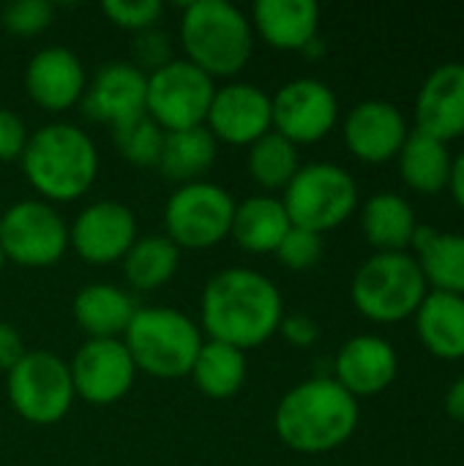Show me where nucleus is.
<instances>
[{
  "label": "nucleus",
  "mask_w": 464,
  "mask_h": 466,
  "mask_svg": "<svg viewBox=\"0 0 464 466\" xmlns=\"http://www.w3.org/2000/svg\"><path fill=\"white\" fill-rule=\"evenodd\" d=\"M284 319L279 287L249 268H227L202 289V328L238 350L268 341Z\"/></svg>",
  "instance_id": "obj_1"
},
{
  "label": "nucleus",
  "mask_w": 464,
  "mask_h": 466,
  "mask_svg": "<svg viewBox=\"0 0 464 466\" xmlns=\"http://www.w3.org/2000/svg\"><path fill=\"white\" fill-rule=\"evenodd\" d=\"M358 399L334 377H314L287 390L276 407V437L298 453L342 448L358 429Z\"/></svg>",
  "instance_id": "obj_2"
},
{
  "label": "nucleus",
  "mask_w": 464,
  "mask_h": 466,
  "mask_svg": "<svg viewBox=\"0 0 464 466\" xmlns=\"http://www.w3.org/2000/svg\"><path fill=\"white\" fill-rule=\"evenodd\" d=\"M30 186L55 202L82 197L98 172L93 139L71 123H46L27 137L19 156Z\"/></svg>",
  "instance_id": "obj_3"
},
{
  "label": "nucleus",
  "mask_w": 464,
  "mask_h": 466,
  "mask_svg": "<svg viewBox=\"0 0 464 466\" xmlns=\"http://www.w3.org/2000/svg\"><path fill=\"white\" fill-rule=\"evenodd\" d=\"M180 41L186 60L211 76L238 74L254 46L252 19L230 0H191L183 5Z\"/></svg>",
  "instance_id": "obj_4"
},
{
  "label": "nucleus",
  "mask_w": 464,
  "mask_h": 466,
  "mask_svg": "<svg viewBox=\"0 0 464 466\" xmlns=\"http://www.w3.org/2000/svg\"><path fill=\"white\" fill-rule=\"evenodd\" d=\"M120 341L137 371L159 380L186 377L202 347L194 319L175 309H137Z\"/></svg>",
  "instance_id": "obj_5"
},
{
  "label": "nucleus",
  "mask_w": 464,
  "mask_h": 466,
  "mask_svg": "<svg viewBox=\"0 0 464 466\" xmlns=\"http://www.w3.org/2000/svg\"><path fill=\"white\" fill-rule=\"evenodd\" d=\"M429 287L410 251L369 257L353 276V303L372 322H402L416 317Z\"/></svg>",
  "instance_id": "obj_6"
},
{
  "label": "nucleus",
  "mask_w": 464,
  "mask_h": 466,
  "mask_svg": "<svg viewBox=\"0 0 464 466\" xmlns=\"http://www.w3.org/2000/svg\"><path fill=\"white\" fill-rule=\"evenodd\" d=\"M282 205L293 227L317 235L345 224L358 205V186L347 169L331 161H314L295 172L287 183Z\"/></svg>",
  "instance_id": "obj_7"
},
{
  "label": "nucleus",
  "mask_w": 464,
  "mask_h": 466,
  "mask_svg": "<svg viewBox=\"0 0 464 466\" xmlns=\"http://www.w3.org/2000/svg\"><path fill=\"white\" fill-rule=\"evenodd\" d=\"M8 399L27 423L52 426L63 420L77 399L68 363L55 352L27 350L8 371Z\"/></svg>",
  "instance_id": "obj_8"
},
{
  "label": "nucleus",
  "mask_w": 464,
  "mask_h": 466,
  "mask_svg": "<svg viewBox=\"0 0 464 466\" xmlns=\"http://www.w3.org/2000/svg\"><path fill=\"white\" fill-rule=\"evenodd\" d=\"M235 199L211 180L183 183L164 208L167 238L178 248H211L230 235Z\"/></svg>",
  "instance_id": "obj_9"
},
{
  "label": "nucleus",
  "mask_w": 464,
  "mask_h": 466,
  "mask_svg": "<svg viewBox=\"0 0 464 466\" xmlns=\"http://www.w3.org/2000/svg\"><path fill=\"white\" fill-rule=\"evenodd\" d=\"M216 85L213 76L205 74L186 57H175L159 71L148 74V101L145 112L164 131H183L194 126H205Z\"/></svg>",
  "instance_id": "obj_10"
},
{
  "label": "nucleus",
  "mask_w": 464,
  "mask_h": 466,
  "mask_svg": "<svg viewBox=\"0 0 464 466\" xmlns=\"http://www.w3.org/2000/svg\"><path fill=\"white\" fill-rule=\"evenodd\" d=\"M0 248L16 265L46 268L66 254L68 227L49 202L22 199L0 216Z\"/></svg>",
  "instance_id": "obj_11"
},
{
  "label": "nucleus",
  "mask_w": 464,
  "mask_h": 466,
  "mask_svg": "<svg viewBox=\"0 0 464 466\" xmlns=\"http://www.w3.org/2000/svg\"><path fill=\"white\" fill-rule=\"evenodd\" d=\"M271 115L276 134L293 145H312L328 137V131L336 126L339 101L325 82L301 76L282 85L276 96H271Z\"/></svg>",
  "instance_id": "obj_12"
},
{
  "label": "nucleus",
  "mask_w": 464,
  "mask_h": 466,
  "mask_svg": "<svg viewBox=\"0 0 464 466\" xmlns=\"http://www.w3.org/2000/svg\"><path fill=\"white\" fill-rule=\"evenodd\" d=\"M68 369L74 393L98 407L120 401L137 377V366L120 339H88Z\"/></svg>",
  "instance_id": "obj_13"
},
{
  "label": "nucleus",
  "mask_w": 464,
  "mask_h": 466,
  "mask_svg": "<svg viewBox=\"0 0 464 466\" xmlns=\"http://www.w3.org/2000/svg\"><path fill=\"white\" fill-rule=\"evenodd\" d=\"M137 240L134 213L112 199H98L79 210L68 229V243L74 251L93 265H107L123 259L131 243Z\"/></svg>",
  "instance_id": "obj_14"
},
{
  "label": "nucleus",
  "mask_w": 464,
  "mask_h": 466,
  "mask_svg": "<svg viewBox=\"0 0 464 466\" xmlns=\"http://www.w3.org/2000/svg\"><path fill=\"white\" fill-rule=\"evenodd\" d=\"M205 126L222 142L252 145L273 128L271 96L252 82H232L216 87Z\"/></svg>",
  "instance_id": "obj_15"
},
{
  "label": "nucleus",
  "mask_w": 464,
  "mask_h": 466,
  "mask_svg": "<svg viewBox=\"0 0 464 466\" xmlns=\"http://www.w3.org/2000/svg\"><path fill=\"white\" fill-rule=\"evenodd\" d=\"M82 112L90 120L98 123H126L137 115H145L148 101V74H142L129 60L104 63L90 85H85L82 93Z\"/></svg>",
  "instance_id": "obj_16"
},
{
  "label": "nucleus",
  "mask_w": 464,
  "mask_h": 466,
  "mask_svg": "<svg viewBox=\"0 0 464 466\" xmlns=\"http://www.w3.org/2000/svg\"><path fill=\"white\" fill-rule=\"evenodd\" d=\"M407 134V120L391 101H361L345 117V142L350 153L366 164H386L397 158Z\"/></svg>",
  "instance_id": "obj_17"
},
{
  "label": "nucleus",
  "mask_w": 464,
  "mask_h": 466,
  "mask_svg": "<svg viewBox=\"0 0 464 466\" xmlns=\"http://www.w3.org/2000/svg\"><path fill=\"white\" fill-rule=\"evenodd\" d=\"M416 131L451 142L464 137V63L438 66L416 96Z\"/></svg>",
  "instance_id": "obj_18"
},
{
  "label": "nucleus",
  "mask_w": 464,
  "mask_h": 466,
  "mask_svg": "<svg viewBox=\"0 0 464 466\" xmlns=\"http://www.w3.org/2000/svg\"><path fill=\"white\" fill-rule=\"evenodd\" d=\"M85 66L68 46L38 49L25 68L27 96L49 112H60L77 104L85 93Z\"/></svg>",
  "instance_id": "obj_19"
},
{
  "label": "nucleus",
  "mask_w": 464,
  "mask_h": 466,
  "mask_svg": "<svg viewBox=\"0 0 464 466\" xmlns=\"http://www.w3.org/2000/svg\"><path fill=\"white\" fill-rule=\"evenodd\" d=\"M336 382L356 399H369L391 388L399 371V358L391 341L380 336H356L336 355Z\"/></svg>",
  "instance_id": "obj_20"
},
{
  "label": "nucleus",
  "mask_w": 464,
  "mask_h": 466,
  "mask_svg": "<svg viewBox=\"0 0 464 466\" xmlns=\"http://www.w3.org/2000/svg\"><path fill=\"white\" fill-rule=\"evenodd\" d=\"M252 27L276 49H306L317 38L320 5L314 0H257Z\"/></svg>",
  "instance_id": "obj_21"
},
{
  "label": "nucleus",
  "mask_w": 464,
  "mask_h": 466,
  "mask_svg": "<svg viewBox=\"0 0 464 466\" xmlns=\"http://www.w3.org/2000/svg\"><path fill=\"white\" fill-rule=\"evenodd\" d=\"M410 248L432 292L464 298V235L418 227Z\"/></svg>",
  "instance_id": "obj_22"
},
{
  "label": "nucleus",
  "mask_w": 464,
  "mask_h": 466,
  "mask_svg": "<svg viewBox=\"0 0 464 466\" xmlns=\"http://www.w3.org/2000/svg\"><path fill=\"white\" fill-rule=\"evenodd\" d=\"M416 330L435 358L464 360V298L429 289L416 311Z\"/></svg>",
  "instance_id": "obj_23"
},
{
  "label": "nucleus",
  "mask_w": 464,
  "mask_h": 466,
  "mask_svg": "<svg viewBox=\"0 0 464 466\" xmlns=\"http://www.w3.org/2000/svg\"><path fill=\"white\" fill-rule=\"evenodd\" d=\"M293 221L282 205L279 197H249L241 205H235L230 235L235 243L252 254H273L284 235L290 232Z\"/></svg>",
  "instance_id": "obj_24"
},
{
  "label": "nucleus",
  "mask_w": 464,
  "mask_h": 466,
  "mask_svg": "<svg viewBox=\"0 0 464 466\" xmlns=\"http://www.w3.org/2000/svg\"><path fill=\"white\" fill-rule=\"evenodd\" d=\"M134 314V298L115 284H88L74 298V317L90 339L123 336Z\"/></svg>",
  "instance_id": "obj_25"
},
{
  "label": "nucleus",
  "mask_w": 464,
  "mask_h": 466,
  "mask_svg": "<svg viewBox=\"0 0 464 466\" xmlns=\"http://www.w3.org/2000/svg\"><path fill=\"white\" fill-rule=\"evenodd\" d=\"M361 229L364 238L377 248V254L407 251L418 229V218L405 197L383 191L366 199L361 210Z\"/></svg>",
  "instance_id": "obj_26"
},
{
  "label": "nucleus",
  "mask_w": 464,
  "mask_h": 466,
  "mask_svg": "<svg viewBox=\"0 0 464 466\" xmlns=\"http://www.w3.org/2000/svg\"><path fill=\"white\" fill-rule=\"evenodd\" d=\"M219 150V139L208 131V126H194L183 131H164L159 169L167 180L183 186L202 180V175L213 167Z\"/></svg>",
  "instance_id": "obj_27"
},
{
  "label": "nucleus",
  "mask_w": 464,
  "mask_h": 466,
  "mask_svg": "<svg viewBox=\"0 0 464 466\" xmlns=\"http://www.w3.org/2000/svg\"><path fill=\"white\" fill-rule=\"evenodd\" d=\"M399 175L402 180L418 191V194H440L443 188H449V177H451V153L449 145L427 137L421 131H410L407 142L402 145L399 156Z\"/></svg>",
  "instance_id": "obj_28"
},
{
  "label": "nucleus",
  "mask_w": 464,
  "mask_h": 466,
  "mask_svg": "<svg viewBox=\"0 0 464 466\" xmlns=\"http://www.w3.org/2000/svg\"><path fill=\"white\" fill-rule=\"evenodd\" d=\"M189 377L205 396L230 399L246 382V355L224 341H202Z\"/></svg>",
  "instance_id": "obj_29"
},
{
  "label": "nucleus",
  "mask_w": 464,
  "mask_h": 466,
  "mask_svg": "<svg viewBox=\"0 0 464 466\" xmlns=\"http://www.w3.org/2000/svg\"><path fill=\"white\" fill-rule=\"evenodd\" d=\"M123 262V276L134 289H159L164 287L178 265H180V248L167 238V235H145L131 243L126 251Z\"/></svg>",
  "instance_id": "obj_30"
},
{
  "label": "nucleus",
  "mask_w": 464,
  "mask_h": 466,
  "mask_svg": "<svg viewBox=\"0 0 464 466\" xmlns=\"http://www.w3.org/2000/svg\"><path fill=\"white\" fill-rule=\"evenodd\" d=\"M298 169V145H293L273 128L249 145V172L263 188H287Z\"/></svg>",
  "instance_id": "obj_31"
},
{
  "label": "nucleus",
  "mask_w": 464,
  "mask_h": 466,
  "mask_svg": "<svg viewBox=\"0 0 464 466\" xmlns=\"http://www.w3.org/2000/svg\"><path fill=\"white\" fill-rule=\"evenodd\" d=\"M112 139L126 161L137 167H156L164 142V128L145 112L126 123L112 126Z\"/></svg>",
  "instance_id": "obj_32"
},
{
  "label": "nucleus",
  "mask_w": 464,
  "mask_h": 466,
  "mask_svg": "<svg viewBox=\"0 0 464 466\" xmlns=\"http://www.w3.org/2000/svg\"><path fill=\"white\" fill-rule=\"evenodd\" d=\"M273 254L290 270H309L323 259V235L304 227H290V232Z\"/></svg>",
  "instance_id": "obj_33"
},
{
  "label": "nucleus",
  "mask_w": 464,
  "mask_h": 466,
  "mask_svg": "<svg viewBox=\"0 0 464 466\" xmlns=\"http://www.w3.org/2000/svg\"><path fill=\"white\" fill-rule=\"evenodd\" d=\"M55 19V5L49 0H14L0 11L5 30L16 35H36Z\"/></svg>",
  "instance_id": "obj_34"
},
{
  "label": "nucleus",
  "mask_w": 464,
  "mask_h": 466,
  "mask_svg": "<svg viewBox=\"0 0 464 466\" xmlns=\"http://www.w3.org/2000/svg\"><path fill=\"white\" fill-rule=\"evenodd\" d=\"M172 41L170 35L161 30V27H145V30H137L134 38H131V66H137L142 74H153L159 71L161 66L172 63Z\"/></svg>",
  "instance_id": "obj_35"
},
{
  "label": "nucleus",
  "mask_w": 464,
  "mask_h": 466,
  "mask_svg": "<svg viewBox=\"0 0 464 466\" xmlns=\"http://www.w3.org/2000/svg\"><path fill=\"white\" fill-rule=\"evenodd\" d=\"M101 11L120 27L137 33L153 27L161 19L164 3L161 0H104Z\"/></svg>",
  "instance_id": "obj_36"
},
{
  "label": "nucleus",
  "mask_w": 464,
  "mask_h": 466,
  "mask_svg": "<svg viewBox=\"0 0 464 466\" xmlns=\"http://www.w3.org/2000/svg\"><path fill=\"white\" fill-rule=\"evenodd\" d=\"M27 126L25 120L14 112L0 106V161H14L22 156L27 145Z\"/></svg>",
  "instance_id": "obj_37"
},
{
  "label": "nucleus",
  "mask_w": 464,
  "mask_h": 466,
  "mask_svg": "<svg viewBox=\"0 0 464 466\" xmlns=\"http://www.w3.org/2000/svg\"><path fill=\"white\" fill-rule=\"evenodd\" d=\"M279 333L293 344V347H312L320 339V328L312 317L306 314H290L282 319Z\"/></svg>",
  "instance_id": "obj_38"
},
{
  "label": "nucleus",
  "mask_w": 464,
  "mask_h": 466,
  "mask_svg": "<svg viewBox=\"0 0 464 466\" xmlns=\"http://www.w3.org/2000/svg\"><path fill=\"white\" fill-rule=\"evenodd\" d=\"M25 352L27 350H25V341H22L19 330L11 322H3L0 319V371L8 374L22 360Z\"/></svg>",
  "instance_id": "obj_39"
},
{
  "label": "nucleus",
  "mask_w": 464,
  "mask_h": 466,
  "mask_svg": "<svg viewBox=\"0 0 464 466\" xmlns=\"http://www.w3.org/2000/svg\"><path fill=\"white\" fill-rule=\"evenodd\" d=\"M446 415L457 423H464V377H459L449 390H446Z\"/></svg>",
  "instance_id": "obj_40"
},
{
  "label": "nucleus",
  "mask_w": 464,
  "mask_h": 466,
  "mask_svg": "<svg viewBox=\"0 0 464 466\" xmlns=\"http://www.w3.org/2000/svg\"><path fill=\"white\" fill-rule=\"evenodd\" d=\"M449 188H451V197L454 202L464 210V150L454 158L451 164V177H449Z\"/></svg>",
  "instance_id": "obj_41"
},
{
  "label": "nucleus",
  "mask_w": 464,
  "mask_h": 466,
  "mask_svg": "<svg viewBox=\"0 0 464 466\" xmlns=\"http://www.w3.org/2000/svg\"><path fill=\"white\" fill-rule=\"evenodd\" d=\"M3 265H5V254H3V248H0V270H3Z\"/></svg>",
  "instance_id": "obj_42"
}]
</instances>
